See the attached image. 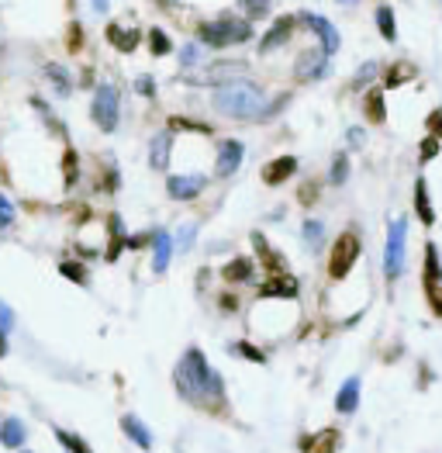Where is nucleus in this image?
<instances>
[{
  "mask_svg": "<svg viewBox=\"0 0 442 453\" xmlns=\"http://www.w3.org/2000/svg\"><path fill=\"white\" fill-rule=\"evenodd\" d=\"M245 73H249L245 63H211V66H204V77H197V83L225 87V83H239V77H245Z\"/></svg>",
  "mask_w": 442,
  "mask_h": 453,
  "instance_id": "423d86ee",
  "label": "nucleus"
},
{
  "mask_svg": "<svg viewBox=\"0 0 442 453\" xmlns=\"http://www.w3.org/2000/svg\"><path fill=\"white\" fill-rule=\"evenodd\" d=\"M169 149H173V132H160L149 146V163L156 170H166L169 166Z\"/></svg>",
  "mask_w": 442,
  "mask_h": 453,
  "instance_id": "f8f14e48",
  "label": "nucleus"
},
{
  "mask_svg": "<svg viewBox=\"0 0 442 453\" xmlns=\"http://www.w3.org/2000/svg\"><path fill=\"white\" fill-rule=\"evenodd\" d=\"M11 218H14V208H11V205H7V201H4V198H0V222L7 225Z\"/></svg>",
  "mask_w": 442,
  "mask_h": 453,
  "instance_id": "c9c22d12",
  "label": "nucleus"
},
{
  "mask_svg": "<svg viewBox=\"0 0 442 453\" xmlns=\"http://www.w3.org/2000/svg\"><path fill=\"white\" fill-rule=\"evenodd\" d=\"M149 49L156 52V56H166L173 45H169V39H166V32H160V28H152L149 32Z\"/></svg>",
  "mask_w": 442,
  "mask_h": 453,
  "instance_id": "a878e982",
  "label": "nucleus"
},
{
  "mask_svg": "<svg viewBox=\"0 0 442 453\" xmlns=\"http://www.w3.org/2000/svg\"><path fill=\"white\" fill-rule=\"evenodd\" d=\"M401 239H404V222L391 225V246H387V267L391 274H398V263H401Z\"/></svg>",
  "mask_w": 442,
  "mask_h": 453,
  "instance_id": "4468645a",
  "label": "nucleus"
},
{
  "mask_svg": "<svg viewBox=\"0 0 442 453\" xmlns=\"http://www.w3.org/2000/svg\"><path fill=\"white\" fill-rule=\"evenodd\" d=\"M363 111H366V118L373 125H380L387 118V108H384V94L380 90H370L366 94V101H363Z\"/></svg>",
  "mask_w": 442,
  "mask_h": 453,
  "instance_id": "2eb2a0df",
  "label": "nucleus"
},
{
  "mask_svg": "<svg viewBox=\"0 0 442 453\" xmlns=\"http://www.w3.org/2000/svg\"><path fill=\"white\" fill-rule=\"evenodd\" d=\"M301 21H304V25L322 39V49L328 52V56L339 49V32L332 28V21H328V18H322V14H301Z\"/></svg>",
  "mask_w": 442,
  "mask_h": 453,
  "instance_id": "6e6552de",
  "label": "nucleus"
},
{
  "mask_svg": "<svg viewBox=\"0 0 442 453\" xmlns=\"http://www.w3.org/2000/svg\"><path fill=\"white\" fill-rule=\"evenodd\" d=\"M93 122L100 132H115L118 128V115H121V104H118V87L111 83H100L97 94H93V108H90Z\"/></svg>",
  "mask_w": 442,
  "mask_h": 453,
  "instance_id": "7ed1b4c3",
  "label": "nucleus"
},
{
  "mask_svg": "<svg viewBox=\"0 0 442 453\" xmlns=\"http://www.w3.org/2000/svg\"><path fill=\"white\" fill-rule=\"evenodd\" d=\"M411 77H415V66H411V63H394V66H391V70H387V87H401V83H408L411 80Z\"/></svg>",
  "mask_w": 442,
  "mask_h": 453,
  "instance_id": "aec40b11",
  "label": "nucleus"
},
{
  "mask_svg": "<svg viewBox=\"0 0 442 453\" xmlns=\"http://www.w3.org/2000/svg\"><path fill=\"white\" fill-rule=\"evenodd\" d=\"M415 208H418V218L422 222H436V215H432V201H429V191H425V180H418L415 184Z\"/></svg>",
  "mask_w": 442,
  "mask_h": 453,
  "instance_id": "f3484780",
  "label": "nucleus"
},
{
  "mask_svg": "<svg viewBox=\"0 0 442 453\" xmlns=\"http://www.w3.org/2000/svg\"><path fill=\"white\" fill-rule=\"evenodd\" d=\"M245 18H266L270 14V0H239Z\"/></svg>",
  "mask_w": 442,
  "mask_h": 453,
  "instance_id": "5701e85b",
  "label": "nucleus"
},
{
  "mask_svg": "<svg viewBox=\"0 0 442 453\" xmlns=\"http://www.w3.org/2000/svg\"><path fill=\"white\" fill-rule=\"evenodd\" d=\"M339 4H356V0H339Z\"/></svg>",
  "mask_w": 442,
  "mask_h": 453,
  "instance_id": "4c0bfd02",
  "label": "nucleus"
},
{
  "mask_svg": "<svg viewBox=\"0 0 442 453\" xmlns=\"http://www.w3.org/2000/svg\"><path fill=\"white\" fill-rule=\"evenodd\" d=\"M242 163V142L235 139H225L221 146H218V163H214V173L218 177H232Z\"/></svg>",
  "mask_w": 442,
  "mask_h": 453,
  "instance_id": "0eeeda50",
  "label": "nucleus"
},
{
  "mask_svg": "<svg viewBox=\"0 0 442 453\" xmlns=\"http://www.w3.org/2000/svg\"><path fill=\"white\" fill-rule=\"evenodd\" d=\"M273 294H283V298H294L297 294V281L294 277H287V274H280V277H273L266 288H263V294L259 298H273Z\"/></svg>",
  "mask_w": 442,
  "mask_h": 453,
  "instance_id": "dca6fc26",
  "label": "nucleus"
},
{
  "mask_svg": "<svg viewBox=\"0 0 442 453\" xmlns=\"http://www.w3.org/2000/svg\"><path fill=\"white\" fill-rule=\"evenodd\" d=\"M294 28H297V18H290V14H283V18H277L273 21V28L263 35V42H259V49L263 52H273L277 45H283V42H290V35H294Z\"/></svg>",
  "mask_w": 442,
  "mask_h": 453,
  "instance_id": "1a4fd4ad",
  "label": "nucleus"
},
{
  "mask_svg": "<svg viewBox=\"0 0 442 453\" xmlns=\"http://www.w3.org/2000/svg\"><path fill=\"white\" fill-rule=\"evenodd\" d=\"M315 194H318V184H311V180H308V184L301 187V194H297V198H301V205H315Z\"/></svg>",
  "mask_w": 442,
  "mask_h": 453,
  "instance_id": "2f4dec72",
  "label": "nucleus"
},
{
  "mask_svg": "<svg viewBox=\"0 0 442 453\" xmlns=\"http://www.w3.org/2000/svg\"><path fill=\"white\" fill-rule=\"evenodd\" d=\"M252 243H256V253L263 256V263H266V270H270L273 277H280V274H283V256H280V253H273V249H270V243H266L263 236H256Z\"/></svg>",
  "mask_w": 442,
  "mask_h": 453,
  "instance_id": "ddd939ff",
  "label": "nucleus"
},
{
  "mask_svg": "<svg viewBox=\"0 0 442 453\" xmlns=\"http://www.w3.org/2000/svg\"><path fill=\"white\" fill-rule=\"evenodd\" d=\"M418 149H422V163H429V160L439 153V139H436V135H429V139H422V146H418Z\"/></svg>",
  "mask_w": 442,
  "mask_h": 453,
  "instance_id": "bb28decb",
  "label": "nucleus"
},
{
  "mask_svg": "<svg viewBox=\"0 0 442 453\" xmlns=\"http://www.w3.org/2000/svg\"><path fill=\"white\" fill-rule=\"evenodd\" d=\"M325 70H328V52H325L322 45H318V49H304V52L297 56V63H294V77L301 83L318 80Z\"/></svg>",
  "mask_w": 442,
  "mask_h": 453,
  "instance_id": "39448f33",
  "label": "nucleus"
},
{
  "mask_svg": "<svg viewBox=\"0 0 442 453\" xmlns=\"http://www.w3.org/2000/svg\"><path fill=\"white\" fill-rule=\"evenodd\" d=\"M63 160H66V163H63V173H66V184H73V180H77V153H66Z\"/></svg>",
  "mask_w": 442,
  "mask_h": 453,
  "instance_id": "7c9ffc66",
  "label": "nucleus"
},
{
  "mask_svg": "<svg viewBox=\"0 0 442 453\" xmlns=\"http://www.w3.org/2000/svg\"><path fill=\"white\" fill-rule=\"evenodd\" d=\"M201 45H187V49H183V52H180V63H183V66H194V63H201Z\"/></svg>",
  "mask_w": 442,
  "mask_h": 453,
  "instance_id": "cd10ccee",
  "label": "nucleus"
},
{
  "mask_svg": "<svg viewBox=\"0 0 442 453\" xmlns=\"http://www.w3.org/2000/svg\"><path fill=\"white\" fill-rule=\"evenodd\" d=\"M252 277V263L249 260H232L225 267V281H249Z\"/></svg>",
  "mask_w": 442,
  "mask_h": 453,
  "instance_id": "4be33fe9",
  "label": "nucleus"
},
{
  "mask_svg": "<svg viewBox=\"0 0 442 453\" xmlns=\"http://www.w3.org/2000/svg\"><path fill=\"white\" fill-rule=\"evenodd\" d=\"M356 256H360V239H356L353 232H342V236L335 239V246H332V260H328L332 281H342V277L353 270Z\"/></svg>",
  "mask_w": 442,
  "mask_h": 453,
  "instance_id": "20e7f679",
  "label": "nucleus"
},
{
  "mask_svg": "<svg viewBox=\"0 0 442 453\" xmlns=\"http://www.w3.org/2000/svg\"><path fill=\"white\" fill-rule=\"evenodd\" d=\"M135 90H138V94H145V97H149V94H156V83L149 80V77H142V80L135 83Z\"/></svg>",
  "mask_w": 442,
  "mask_h": 453,
  "instance_id": "f704fd0d",
  "label": "nucleus"
},
{
  "mask_svg": "<svg viewBox=\"0 0 442 453\" xmlns=\"http://www.w3.org/2000/svg\"><path fill=\"white\" fill-rule=\"evenodd\" d=\"M377 73H380V66H377V63H363L360 70H356V77H353V87L360 90V87H366V83H373Z\"/></svg>",
  "mask_w": 442,
  "mask_h": 453,
  "instance_id": "b1692460",
  "label": "nucleus"
},
{
  "mask_svg": "<svg viewBox=\"0 0 442 453\" xmlns=\"http://www.w3.org/2000/svg\"><path fill=\"white\" fill-rule=\"evenodd\" d=\"M45 73H48V80L56 83V90H59V94H70V90H73V83H70V73H66L59 63H45Z\"/></svg>",
  "mask_w": 442,
  "mask_h": 453,
  "instance_id": "6ab92c4d",
  "label": "nucleus"
},
{
  "mask_svg": "<svg viewBox=\"0 0 442 453\" xmlns=\"http://www.w3.org/2000/svg\"><path fill=\"white\" fill-rule=\"evenodd\" d=\"M197 35H201L207 45H214V49H225V45H232V42H245L252 35V28H249V21H239V18H221V21L201 25Z\"/></svg>",
  "mask_w": 442,
  "mask_h": 453,
  "instance_id": "f03ea898",
  "label": "nucleus"
},
{
  "mask_svg": "<svg viewBox=\"0 0 442 453\" xmlns=\"http://www.w3.org/2000/svg\"><path fill=\"white\" fill-rule=\"evenodd\" d=\"M201 187H204V177H194V173H187V177H169V198H176V201L197 198Z\"/></svg>",
  "mask_w": 442,
  "mask_h": 453,
  "instance_id": "9d476101",
  "label": "nucleus"
},
{
  "mask_svg": "<svg viewBox=\"0 0 442 453\" xmlns=\"http://www.w3.org/2000/svg\"><path fill=\"white\" fill-rule=\"evenodd\" d=\"M166 256H169V246H166V239L160 236V243H156V267H166Z\"/></svg>",
  "mask_w": 442,
  "mask_h": 453,
  "instance_id": "473e14b6",
  "label": "nucleus"
},
{
  "mask_svg": "<svg viewBox=\"0 0 442 453\" xmlns=\"http://www.w3.org/2000/svg\"><path fill=\"white\" fill-rule=\"evenodd\" d=\"M294 170H297V160H294V156H277L273 163L263 166V180H266L270 187H277V184H283V180L294 173Z\"/></svg>",
  "mask_w": 442,
  "mask_h": 453,
  "instance_id": "9b49d317",
  "label": "nucleus"
},
{
  "mask_svg": "<svg viewBox=\"0 0 442 453\" xmlns=\"http://www.w3.org/2000/svg\"><path fill=\"white\" fill-rule=\"evenodd\" d=\"M166 4H169V0H166Z\"/></svg>",
  "mask_w": 442,
  "mask_h": 453,
  "instance_id": "58836bf2",
  "label": "nucleus"
},
{
  "mask_svg": "<svg viewBox=\"0 0 442 453\" xmlns=\"http://www.w3.org/2000/svg\"><path fill=\"white\" fill-rule=\"evenodd\" d=\"M335 447H339V433L335 429H325L322 436L315 440V453H332Z\"/></svg>",
  "mask_w": 442,
  "mask_h": 453,
  "instance_id": "393cba45",
  "label": "nucleus"
},
{
  "mask_svg": "<svg viewBox=\"0 0 442 453\" xmlns=\"http://www.w3.org/2000/svg\"><path fill=\"white\" fill-rule=\"evenodd\" d=\"M346 173H349L346 156H335V163H332V180H335V184H342V180H346Z\"/></svg>",
  "mask_w": 442,
  "mask_h": 453,
  "instance_id": "c85d7f7f",
  "label": "nucleus"
},
{
  "mask_svg": "<svg viewBox=\"0 0 442 453\" xmlns=\"http://www.w3.org/2000/svg\"><path fill=\"white\" fill-rule=\"evenodd\" d=\"M108 39L115 42L121 52H131V49H135V42H138V32H121L118 25H111V28H108Z\"/></svg>",
  "mask_w": 442,
  "mask_h": 453,
  "instance_id": "412c9836",
  "label": "nucleus"
},
{
  "mask_svg": "<svg viewBox=\"0 0 442 453\" xmlns=\"http://www.w3.org/2000/svg\"><path fill=\"white\" fill-rule=\"evenodd\" d=\"M211 108L225 118H239V122H263L266 118V94L252 83H225L211 94Z\"/></svg>",
  "mask_w": 442,
  "mask_h": 453,
  "instance_id": "f257e3e1",
  "label": "nucleus"
},
{
  "mask_svg": "<svg viewBox=\"0 0 442 453\" xmlns=\"http://www.w3.org/2000/svg\"><path fill=\"white\" fill-rule=\"evenodd\" d=\"M425 128L436 135V139H442V108H436L432 115H429V122H425Z\"/></svg>",
  "mask_w": 442,
  "mask_h": 453,
  "instance_id": "c756f323",
  "label": "nucleus"
},
{
  "mask_svg": "<svg viewBox=\"0 0 442 453\" xmlns=\"http://www.w3.org/2000/svg\"><path fill=\"white\" fill-rule=\"evenodd\" d=\"M377 28H380V35L387 42L398 39V28H394V11L384 4V7H377Z\"/></svg>",
  "mask_w": 442,
  "mask_h": 453,
  "instance_id": "a211bd4d",
  "label": "nucleus"
},
{
  "mask_svg": "<svg viewBox=\"0 0 442 453\" xmlns=\"http://www.w3.org/2000/svg\"><path fill=\"white\" fill-rule=\"evenodd\" d=\"M93 7H97V11H108V0H93Z\"/></svg>",
  "mask_w": 442,
  "mask_h": 453,
  "instance_id": "e433bc0d",
  "label": "nucleus"
},
{
  "mask_svg": "<svg viewBox=\"0 0 442 453\" xmlns=\"http://www.w3.org/2000/svg\"><path fill=\"white\" fill-rule=\"evenodd\" d=\"M63 274H66V277H73V281H86V277H83V267H77V263H63Z\"/></svg>",
  "mask_w": 442,
  "mask_h": 453,
  "instance_id": "72a5a7b5",
  "label": "nucleus"
}]
</instances>
